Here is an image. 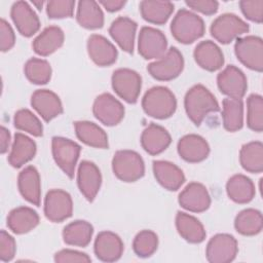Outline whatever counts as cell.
<instances>
[{"label":"cell","mask_w":263,"mask_h":263,"mask_svg":"<svg viewBox=\"0 0 263 263\" xmlns=\"http://www.w3.org/2000/svg\"><path fill=\"white\" fill-rule=\"evenodd\" d=\"M184 107L189 119L197 126L201 124L209 113L220 111L215 96L201 84L192 86L186 92Z\"/></svg>","instance_id":"cell-1"},{"label":"cell","mask_w":263,"mask_h":263,"mask_svg":"<svg viewBox=\"0 0 263 263\" xmlns=\"http://www.w3.org/2000/svg\"><path fill=\"white\" fill-rule=\"evenodd\" d=\"M144 112L156 119L171 117L177 109V100L173 91L165 86H154L148 89L142 99Z\"/></svg>","instance_id":"cell-2"},{"label":"cell","mask_w":263,"mask_h":263,"mask_svg":"<svg viewBox=\"0 0 263 263\" xmlns=\"http://www.w3.org/2000/svg\"><path fill=\"white\" fill-rule=\"evenodd\" d=\"M205 31L202 18L188 9H180L171 24L173 37L180 43L190 44L203 36Z\"/></svg>","instance_id":"cell-3"},{"label":"cell","mask_w":263,"mask_h":263,"mask_svg":"<svg viewBox=\"0 0 263 263\" xmlns=\"http://www.w3.org/2000/svg\"><path fill=\"white\" fill-rule=\"evenodd\" d=\"M114 175L123 182H136L145 174V164L139 153L133 150H119L112 159Z\"/></svg>","instance_id":"cell-4"},{"label":"cell","mask_w":263,"mask_h":263,"mask_svg":"<svg viewBox=\"0 0 263 263\" xmlns=\"http://www.w3.org/2000/svg\"><path fill=\"white\" fill-rule=\"evenodd\" d=\"M250 30L249 25L233 13L219 15L211 25V35L220 43L228 44Z\"/></svg>","instance_id":"cell-5"},{"label":"cell","mask_w":263,"mask_h":263,"mask_svg":"<svg viewBox=\"0 0 263 263\" xmlns=\"http://www.w3.org/2000/svg\"><path fill=\"white\" fill-rule=\"evenodd\" d=\"M237 60L247 68L262 72L263 70V41L260 37L249 35L237 38L234 45Z\"/></svg>","instance_id":"cell-6"},{"label":"cell","mask_w":263,"mask_h":263,"mask_svg":"<svg viewBox=\"0 0 263 263\" xmlns=\"http://www.w3.org/2000/svg\"><path fill=\"white\" fill-rule=\"evenodd\" d=\"M52 156L58 166L70 178L74 177L75 167L80 155L81 147L63 137H53L51 140Z\"/></svg>","instance_id":"cell-7"},{"label":"cell","mask_w":263,"mask_h":263,"mask_svg":"<svg viewBox=\"0 0 263 263\" xmlns=\"http://www.w3.org/2000/svg\"><path fill=\"white\" fill-rule=\"evenodd\" d=\"M183 69L184 59L176 47L167 49L164 55L150 63L147 67L149 74L159 81H170L177 78L182 73Z\"/></svg>","instance_id":"cell-8"},{"label":"cell","mask_w":263,"mask_h":263,"mask_svg":"<svg viewBox=\"0 0 263 263\" xmlns=\"http://www.w3.org/2000/svg\"><path fill=\"white\" fill-rule=\"evenodd\" d=\"M111 82L114 91L125 102L135 104L138 101L142 87V78L139 73L132 69L120 68L113 72Z\"/></svg>","instance_id":"cell-9"},{"label":"cell","mask_w":263,"mask_h":263,"mask_svg":"<svg viewBox=\"0 0 263 263\" xmlns=\"http://www.w3.org/2000/svg\"><path fill=\"white\" fill-rule=\"evenodd\" d=\"M43 211L45 217L53 223L65 221L70 218L73 213L71 195L62 189L49 190L44 199Z\"/></svg>","instance_id":"cell-10"},{"label":"cell","mask_w":263,"mask_h":263,"mask_svg":"<svg viewBox=\"0 0 263 263\" xmlns=\"http://www.w3.org/2000/svg\"><path fill=\"white\" fill-rule=\"evenodd\" d=\"M138 50L145 60H158L167 51L166 37L161 31L145 26L139 34Z\"/></svg>","instance_id":"cell-11"},{"label":"cell","mask_w":263,"mask_h":263,"mask_svg":"<svg viewBox=\"0 0 263 263\" xmlns=\"http://www.w3.org/2000/svg\"><path fill=\"white\" fill-rule=\"evenodd\" d=\"M123 105L111 93L104 92L98 96L92 105L95 117L104 125H117L124 117Z\"/></svg>","instance_id":"cell-12"},{"label":"cell","mask_w":263,"mask_h":263,"mask_svg":"<svg viewBox=\"0 0 263 263\" xmlns=\"http://www.w3.org/2000/svg\"><path fill=\"white\" fill-rule=\"evenodd\" d=\"M237 252L236 239L230 234L219 233L209 240L205 256L211 263H228L235 259Z\"/></svg>","instance_id":"cell-13"},{"label":"cell","mask_w":263,"mask_h":263,"mask_svg":"<svg viewBox=\"0 0 263 263\" xmlns=\"http://www.w3.org/2000/svg\"><path fill=\"white\" fill-rule=\"evenodd\" d=\"M217 84L220 91L231 99L241 100L248 89V81L245 73L233 65L227 66L218 74Z\"/></svg>","instance_id":"cell-14"},{"label":"cell","mask_w":263,"mask_h":263,"mask_svg":"<svg viewBox=\"0 0 263 263\" xmlns=\"http://www.w3.org/2000/svg\"><path fill=\"white\" fill-rule=\"evenodd\" d=\"M101 184L102 175L99 167L91 161H81L77 172V185L82 195L88 201H93L101 188Z\"/></svg>","instance_id":"cell-15"},{"label":"cell","mask_w":263,"mask_h":263,"mask_svg":"<svg viewBox=\"0 0 263 263\" xmlns=\"http://www.w3.org/2000/svg\"><path fill=\"white\" fill-rule=\"evenodd\" d=\"M10 16L18 33L31 37L40 28V21L36 12L26 1H16L10 9Z\"/></svg>","instance_id":"cell-16"},{"label":"cell","mask_w":263,"mask_h":263,"mask_svg":"<svg viewBox=\"0 0 263 263\" xmlns=\"http://www.w3.org/2000/svg\"><path fill=\"white\" fill-rule=\"evenodd\" d=\"M180 205L192 213H202L211 205V197L204 185L191 182L179 194Z\"/></svg>","instance_id":"cell-17"},{"label":"cell","mask_w":263,"mask_h":263,"mask_svg":"<svg viewBox=\"0 0 263 263\" xmlns=\"http://www.w3.org/2000/svg\"><path fill=\"white\" fill-rule=\"evenodd\" d=\"M87 52L90 60L100 67L113 65L117 60L116 47L104 36L92 34L87 39Z\"/></svg>","instance_id":"cell-18"},{"label":"cell","mask_w":263,"mask_h":263,"mask_svg":"<svg viewBox=\"0 0 263 263\" xmlns=\"http://www.w3.org/2000/svg\"><path fill=\"white\" fill-rule=\"evenodd\" d=\"M33 109L46 122L63 113V105L57 93L49 89H37L31 97Z\"/></svg>","instance_id":"cell-19"},{"label":"cell","mask_w":263,"mask_h":263,"mask_svg":"<svg viewBox=\"0 0 263 263\" xmlns=\"http://www.w3.org/2000/svg\"><path fill=\"white\" fill-rule=\"evenodd\" d=\"M178 153L187 162L195 163L204 160L210 154L208 142L198 135L189 134L182 137L178 142Z\"/></svg>","instance_id":"cell-20"},{"label":"cell","mask_w":263,"mask_h":263,"mask_svg":"<svg viewBox=\"0 0 263 263\" xmlns=\"http://www.w3.org/2000/svg\"><path fill=\"white\" fill-rule=\"evenodd\" d=\"M93 251L98 259L103 262L117 261L123 253V242L114 232L102 231L95 240Z\"/></svg>","instance_id":"cell-21"},{"label":"cell","mask_w":263,"mask_h":263,"mask_svg":"<svg viewBox=\"0 0 263 263\" xmlns=\"http://www.w3.org/2000/svg\"><path fill=\"white\" fill-rule=\"evenodd\" d=\"M193 57L200 68L210 72L217 71L224 65V54L221 48L211 40L199 42L195 46Z\"/></svg>","instance_id":"cell-22"},{"label":"cell","mask_w":263,"mask_h":263,"mask_svg":"<svg viewBox=\"0 0 263 263\" xmlns=\"http://www.w3.org/2000/svg\"><path fill=\"white\" fill-rule=\"evenodd\" d=\"M137 27V23L132 18L119 16L112 22L109 28V34L122 50L133 53Z\"/></svg>","instance_id":"cell-23"},{"label":"cell","mask_w":263,"mask_h":263,"mask_svg":"<svg viewBox=\"0 0 263 263\" xmlns=\"http://www.w3.org/2000/svg\"><path fill=\"white\" fill-rule=\"evenodd\" d=\"M153 173L156 181L166 190L176 191L185 182L183 171L166 160L153 161Z\"/></svg>","instance_id":"cell-24"},{"label":"cell","mask_w":263,"mask_h":263,"mask_svg":"<svg viewBox=\"0 0 263 263\" xmlns=\"http://www.w3.org/2000/svg\"><path fill=\"white\" fill-rule=\"evenodd\" d=\"M17 187L21 195L30 203L39 206L41 201V182L38 171L29 165L18 175Z\"/></svg>","instance_id":"cell-25"},{"label":"cell","mask_w":263,"mask_h":263,"mask_svg":"<svg viewBox=\"0 0 263 263\" xmlns=\"http://www.w3.org/2000/svg\"><path fill=\"white\" fill-rule=\"evenodd\" d=\"M170 133L156 123L149 124L141 135V145L150 155H157L163 152L171 144Z\"/></svg>","instance_id":"cell-26"},{"label":"cell","mask_w":263,"mask_h":263,"mask_svg":"<svg viewBox=\"0 0 263 263\" xmlns=\"http://www.w3.org/2000/svg\"><path fill=\"white\" fill-rule=\"evenodd\" d=\"M64 39L65 35L60 27L49 26L33 40L32 47L37 54L47 57L57 51L63 45Z\"/></svg>","instance_id":"cell-27"},{"label":"cell","mask_w":263,"mask_h":263,"mask_svg":"<svg viewBox=\"0 0 263 263\" xmlns=\"http://www.w3.org/2000/svg\"><path fill=\"white\" fill-rule=\"evenodd\" d=\"M36 150V144L31 138L22 133H16L8 155V162L11 166L18 168L34 158Z\"/></svg>","instance_id":"cell-28"},{"label":"cell","mask_w":263,"mask_h":263,"mask_svg":"<svg viewBox=\"0 0 263 263\" xmlns=\"http://www.w3.org/2000/svg\"><path fill=\"white\" fill-rule=\"evenodd\" d=\"M39 224V216L29 206H18L7 216V226L15 234H25Z\"/></svg>","instance_id":"cell-29"},{"label":"cell","mask_w":263,"mask_h":263,"mask_svg":"<svg viewBox=\"0 0 263 263\" xmlns=\"http://www.w3.org/2000/svg\"><path fill=\"white\" fill-rule=\"evenodd\" d=\"M176 227L181 237L191 243H199L203 241L206 235L204 227L200 221L184 212L177 213Z\"/></svg>","instance_id":"cell-30"},{"label":"cell","mask_w":263,"mask_h":263,"mask_svg":"<svg viewBox=\"0 0 263 263\" xmlns=\"http://www.w3.org/2000/svg\"><path fill=\"white\" fill-rule=\"evenodd\" d=\"M226 192L232 201L236 203H248L254 198L256 189L250 178L241 174H236L227 181Z\"/></svg>","instance_id":"cell-31"},{"label":"cell","mask_w":263,"mask_h":263,"mask_svg":"<svg viewBox=\"0 0 263 263\" xmlns=\"http://www.w3.org/2000/svg\"><path fill=\"white\" fill-rule=\"evenodd\" d=\"M77 138L84 144L99 149L108 148V137L103 128L90 121H76L74 123Z\"/></svg>","instance_id":"cell-32"},{"label":"cell","mask_w":263,"mask_h":263,"mask_svg":"<svg viewBox=\"0 0 263 263\" xmlns=\"http://www.w3.org/2000/svg\"><path fill=\"white\" fill-rule=\"evenodd\" d=\"M76 20L77 23L85 29H100L104 25V13L98 2L82 0L78 2Z\"/></svg>","instance_id":"cell-33"},{"label":"cell","mask_w":263,"mask_h":263,"mask_svg":"<svg viewBox=\"0 0 263 263\" xmlns=\"http://www.w3.org/2000/svg\"><path fill=\"white\" fill-rule=\"evenodd\" d=\"M93 227L84 220H76L69 223L63 229V239L69 246L86 247L92 237Z\"/></svg>","instance_id":"cell-34"},{"label":"cell","mask_w":263,"mask_h":263,"mask_svg":"<svg viewBox=\"0 0 263 263\" xmlns=\"http://www.w3.org/2000/svg\"><path fill=\"white\" fill-rule=\"evenodd\" d=\"M142 17L148 23L162 25L167 22L174 11V4L170 1H142L140 3Z\"/></svg>","instance_id":"cell-35"},{"label":"cell","mask_w":263,"mask_h":263,"mask_svg":"<svg viewBox=\"0 0 263 263\" xmlns=\"http://www.w3.org/2000/svg\"><path fill=\"white\" fill-rule=\"evenodd\" d=\"M223 126L227 132L233 133L243 125V103L239 99L226 98L222 102Z\"/></svg>","instance_id":"cell-36"},{"label":"cell","mask_w":263,"mask_h":263,"mask_svg":"<svg viewBox=\"0 0 263 263\" xmlns=\"http://www.w3.org/2000/svg\"><path fill=\"white\" fill-rule=\"evenodd\" d=\"M242 168L249 173L259 174L263 171V145L260 141L245 144L239 151Z\"/></svg>","instance_id":"cell-37"},{"label":"cell","mask_w":263,"mask_h":263,"mask_svg":"<svg viewBox=\"0 0 263 263\" xmlns=\"http://www.w3.org/2000/svg\"><path fill=\"white\" fill-rule=\"evenodd\" d=\"M234 227L238 233L246 236H253L260 233L263 227L261 212L255 209L242 210L235 217Z\"/></svg>","instance_id":"cell-38"},{"label":"cell","mask_w":263,"mask_h":263,"mask_svg":"<svg viewBox=\"0 0 263 263\" xmlns=\"http://www.w3.org/2000/svg\"><path fill=\"white\" fill-rule=\"evenodd\" d=\"M27 79L34 84H46L51 78V67L46 60L32 58L27 61L24 67Z\"/></svg>","instance_id":"cell-39"},{"label":"cell","mask_w":263,"mask_h":263,"mask_svg":"<svg viewBox=\"0 0 263 263\" xmlns=\"http://www.w3.org/2000/svg\"><path fill=\"white\" fill-rule=\"evenodd\" d=\"M247 124L254 132L263 130V98L260 95L252 93L247 100Z\"/></svg>","instance_id":"cell-40"},{"label":"cell","mask_w":263,"mask_h":263,"mask_svg":"<svg viewBox=\"0 0 263 263\" xmlns=\"http://www.w3.org/2000/svg\"><path fill=\"white\" fill-rule=\"evenodd\" d=\"M14 126L29 133L34 137H41L43 135V126L39 118L28 109H21L15 112L13 117Z\"/></svg>","instance_id":"cell-41"},{"label":"cell","mask_w":263,"mask_h":263,"mask_svg":"<svg viewBox=\"0 0 263 263\" xmlns=\"http://www.w3.org/2000/svg\"><path fill=\"white\" fill-rule=\"evenodd\" d=\"M158 247V237L152 230H142L134 238L133 249L137 256L147 258L152 256Z\"/></svg>","instance_id":"cell-42"},{"label":"cell","mask_w":263,"mask_h":263,"mask_svg":"<svg viewBox=\"0 0 263 263\" xmlns=\"http://www.w3.org/2000/svg\"><path fill=\"white\" fill-rule=\"evenodd\" d=\"M75 1L73 0H52L46 2V13L49 18L72 17Z\"/></svg>","instance_id":"cell-43"},{"label":"cell","mask_w":263,"mask_h":263,"mask_svg":"<svg viewBox=\"0 0 263 263\" xmlns=\"http://www.w3.org/2000/svg\"><path fill=\"white\" fill-rule=\"evenodd\" d=\"M242 14L250 21L261 24L263 21V1L262 0H242L239 2Z\"/></svg>","instance_id":"cell-44"},{"label":"cell","mask_w":263,"mask_h":263,"mask_svg":"<svg viewBox=\"0 0 263 263\" xmlns=\"http://www.w3.org/2000/svg\"><path fill=\"white\" fill-rule=\"evenodd\" d=\"M16 243L14 238L5 230L0 232V259L2 262L11 261L15 255Z\"/></svg>","instance_id":"cell-45"},{"label":"cell","mask_w":263,"mask_h":263,"mask_svg":"<svg viewBox=\"0 0 263 263\" xmlns=\"http://www.w3.org/2000/svg\"><path fill=\"white\" fill-rule=\"evenodd\" d=\"M54 261L58 263H68V262H82V263H87L90 262L91 259L90 257L82 252L75 251V250H70V249H65L61 250L54 255Z\"/></svg>","instance_id":"cell-46"},{"label":"cell","mask_w":263,"mask_h":263,"mask_svg":"<svg viewBox=\"0 0 263 263\" xmlns=\"http://www.w3.org/2000/svg\"><path fill=\"white\" fill-rule=\"evenodd\" d=\"M15 43V35L11 26L1 18L0 23V49L2 51H8L13 47Z\"/></svg>","instance_id":"cell-47"},{"label":"cell","mask_w":263,"mask_h":263,"mask_svg":"<svg viewBox=\"0 0 263 263\" xmlns=\"http://www.w3.org/2000/svg\"><path fill=\"white\" fill-rule=\"evenodd\" d=\"M187 6L205 15L215 14L218 11L219 3L215 0H187Z\"/></svg>","instance_id":"cell-48"},{"label":"cell","mask_w":263,"mask_h":263,"mask_svg":"<svg viewBox=\"0 0 263 263\" xmlns=\"http://www.w3.org/2000/svg\"><path fill=\"white\" fill-rule=\"evenodd\" d=\"M99 4L103 5L104 8L109 12H115L120 10L124 5L125 1L123 0H101Z\"/></svg>","instance_id":"cell-49"},{"label":"cell","mask_w":263,"mask_h":263,"mask_svg":"<svg viewBox=\"0 0 263 263\" xmlns=\"http://www.w3.org/2000/svg\"><path fill=\"white\" fill-rule=\"evenodd\" d=\"M10 144V134L7 128L4 126H1L0 128V152L1 154H4L7 152L8 147Z\"/></svg>","instance_id":"cell-50"},{"label":"cell","mask_w":263,"mask_h":263,"mask_svg":"<svg viewBox=\"0 0 263 263\" xmlns=\"http://www.w3.org/2000/svg\"><path fill=\"white\" fill-rule=\"evenodd\" d=\"M33 5H35L40 10L43 6V2L42 1H33Z\"/></svg>","instance_id":"cell-51"}]
</instances>
